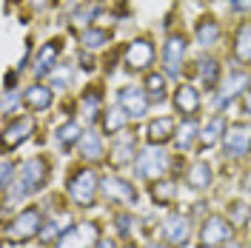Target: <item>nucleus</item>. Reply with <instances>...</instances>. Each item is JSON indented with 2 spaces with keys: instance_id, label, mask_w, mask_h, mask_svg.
I'll list each match as a JSON object with an SVG mask.
<instances>
[{
  "instance_id": "nucleus-1",
  "label": "nucleus",
  "mask_w": 251,
  "mask_h": 248,
  "mask_svg": "<svg viewBox=\"0 0 251 248\" xmlns=\"http://www.w3.org/2000/svg\"><path fill=\"white\" fill-rule=\"evenodd\" d=\"M46 183H49V163L43 157H31V160H26V163L17 169L15 188L3 191V200H6V205H12L17 197H29V194L43 191Z\"/></svg>"
},
{
  "instance_id": "nucleus-2",
  "label": "nucleus",
  "mask_w": 251,
  "mask_h": 248,
  "mask_svg": "<svg viewBox=\"0 0 251 248\" xmlns=\"http://www.w3.org/2000/svg\"><path fill=\"white\" fill-rule=\"evenodd\" d=\"M43 225H46V220H43V214H40V208L31 205V208H26V211H20V214L3 228V240L12 243V246H15V243H29L31 237H40Z\"/></svg>"
},
{
  "instance_id": "nucleus-3",
  "label": "nucleus",
  "mask_w": 251,
  "mask_h": 248,
  "mask_svg": "<svg viewBox=\"0 0 251 248\" xmlns=\"http://www.w3.org/2000/svg\"><path fill=\"white\" fill-rule=\"evenodd\" d=\"M97 191H100V177L94 174L92 169H80L72 174V180H69V186H66V194H69V200L80 205V208H89L94 205L97 200Z\"/></svg>"
},
{
  "instance_id": "nucleus-4",
  "label": "nucleus",
  "mask_w": 251,
  "mask_h": 248,
  "mask_svg": "<svg viewBox=\"0 0 251 248\" xmlns=\"http://www.w3.org/2000/svg\"><path fill=\"white\" fill-rule=\"evenodd\" d=\"M169 171V154L160 149V146H146L137 151V160H134V174L140 180H163V174Z\"/></svg>"
},
{
  "instance_id": "nucleus-5",
  "label": "nucleus",
  "mask_w": 251,
  "mask_h": 248,
  "mask_svg": "<svg viewBox=\"0 0 251 248\" xmlns=\"http://www.w3.org/2000/svg\"><path fill=\"white\" fill-rule=\"evenodd\" d=\"M234 237V223L223 214H211L200 225V248H220Z\"/></svg>"
},
{
  "instance_id": "nucleus-6",
  "label": "nucleus",
  "mask_w": 251,
  "mask_h": 248,
  "mask_svg": "<svg viewBox=\"0 0 251 248\" xmlns=\"http://www.w3.org/2000/svg\"><path fill=\"white\" fill-rule=\"evenodd\" d=\"M97 243H100V225L97 223H75L54 243V248H94Z\"/></svg>"
},
{
  "instance_id": "nucleus-7",
  "label": "nucleus",
  "mask_w": 251,
  "mask_h": 248,
  "mask_svg": "<svg viewBox=\"0 0 251 248\" xmlns=\"http://www.w3.org/2000/svg\"><path fill=\"white\" fill-rule=\"evenodd\" d=\"M186 37L183 34H169L163 43V72L166 77H180L183 60H186Z\"/></svg>"
},
{
  "instance_id": "nucleus-8",
  "label": "nucleus",
  "mask_w": 251,
  "mask_h": 248,
  "mask_svg": "<svg viewBox=\"0 0 251 248\" xmlns=\"http://www.w3.org/2000/svg\"><path fill=\"white\" fill-rule=\"evenodd\" d=\"M223 151L228 157H246L251 151V125L246 123H231L228 125V131H226V137H223Z\"/></svg>"
},
{
  "instance_id": "nucleus-9",
  "label": "nucleus",
  "mask_w": 251,
  "mask_h": 248,
  "mask_svg": "<svg viewBox=\"0 0 251 248\" xmlns=\"http://www.w3.org/2000/svg\"><path fill=\"white\" fill-rule=\"evenodd\" d=\"M249 86H251V74H249V72H231V74L226 77V83L220 86L217 97H214V106H217L220 111L228 109L237 97L249 89Z\"/></svg>"
},
{
  "instance_id": "nucleus-10",
  "label": "nucleus",
  "mask_w": 251,
  "mask_h": 248,
  "mask_svg": "<svg viewBox=\"0 0 251 248\" xmlns=\"http://www.w3.org/2000/svg\"><path fill=\"white\" fill-rule=\"evenodd\" d=\"M123 60H126V69L128 72H146L151 60H154V46H151V40H146V37H137V40H131L123 51Z\"/></svg>"
},
{
  "instance_id": "nucleus-11",
  "label": "nucleus",
  "mask_w": 251,
  "mask_h": 248,
  "mask_svg": "<svg viewBox=\"0 0 251 248\" xmlns=\"http://www.w3.org/2000/svg\"><path fill=\"white\" fill-rule=\"evenodd\" d=\"M100 191L109 202H123V205H137V188L123 177H103L100 180Z\"/></svg>"
},
{
  "instance_id": "nucleus-12",
  "label": "nucleus",
  "mask_w": 251,
  "mask_h": 248,
  "mask_svg": "<svg viewBox=\"0 0 251 248\" xmlns=\"http://www.w3.org/2000/svg\"><path fill=\"white\" fill-rule=\"evenodd\" d=\"M117 100H120V109L128 114V120H140L146 117V111H149V94L146 89H134V86H123L120 94H117Z\"/></svg>"
},
{
  "instance_id": "nucleus-13",
  "label": "nucleus",
  "mask_w": 251,
  "mask_h": 248,
  "mask_svg": "<svg viewBox=\"0 0 251 248\" xmlns=\"http://www.w3.org/2000/svg\"><path fill=\"white\" fill-rule=\"evenodd\" d=\"M163 234H166V240H169V246L174 248H186L188 240H191V220L186 214H180V211H172L166 223H163Z\"/></svg>"
},
{
  "instance_id": "nucleus-14",
  "label": "nucleus",
  "mask_w": 251,
  "mask_h": 248,
  "mask_svg": "<svg viewBox=\"0 0 251 248\" xmlns=\"http://www.w3.org/2000/svg\"><path fill=\"white\" fill-rule=\"evenodd\" d=\"M31 131H34V123H31L29 117H15V120H9L6 128H3V151H12L20 143H26Z\"/></svg>"
},
{
  "instance_id": "nucleus-15",
  "label": "nucleus",
  "mask_w": 251,
  "mask_h": 248,
  "mask_svg": "<svg viewBox=\"0 0 251 248\" xmlns=\"http://www.w3.org/2000/svg\"><path fill=\"white\" fill-rule=\"evenodd\" d=\"M174 109L180 111L183 117H194L200 111V89H194L188 83H180L174 89Z\"/></svg>"
},
{
  "instance_id": "nucleus-16",
  "label": "nucleus",
  "mask_w": 251,
  "mask_h": 248,
  "mask_svg": "<svg viewBox=\"0 0 251 248\" xmlns=\"http://www.w3.org/2000/svg\"><path fill=\"white\" fill-rule=\"evenodd\" d=\"M57 57H60V40H49L40 46L37 57H34V74L37 77H46L57 69Z\"/></svg>"
},
{
  "instance_id": "nucleus-17",
  "label": "nucleus",
  "mask_w": 251,
  "mask_h": 248,
  "mask_svg": "<svg viewBox=\"0 0 251 248\" xmlns=\"http://www.w3.org/2000/svg\"><path fill=\"white\" fill-rule=\"evenodd\" d=\"M174 134H177V125H174L172 117H157V120H151L149 128H146V137H149L151 146H163V143L174 140Z\"/></svg>"
},
{
  "instance_id": "nucleus-18",
  "label": "nucleus",
  "mask_w": 251,
  "mask_h": 248,
  "mask_svg": "<svg viewBox=\"0 0 251 248\" xmlns=\"http://www.w3.org/2000/svg\"><path fill=\"white\" fill-rule=\"evenodd\" d=\"M51 100H54L51 86H40V83H31L29 89H26V94H23V103L31 111H46L51 106Z\"/></svg>"
},
{
  "instance_id": "nucleus-19",
  "label": "nucleus",
  "mask_w": 251,
  "mask_h": 248,
  "mask_svg": "<svg viewBox=\"0 0 251 248\" xmlns=\"http://www.w3.org/2000/svg\"><path fill=\"white\" fill-rule=\"evenodd\" d=\"M131 157H134V137L123 134V137H117L114 143H111L109 163L114 166V169H123V166H128V163H131Z\"/></svg>"
},
{
  "instance_id": "nucleus-20",
  "label": "nucleus",
  "mask_w": 251,
  "mask_h": 248,
  "mask_svg": "<svg viewBox=\"0 0 251 248\" xmlns=\"http://www.w3.org/2000/svg\"><path fill=\"white\" fill-rule=\"evenodd\" d=\"M234 57L243 66H251V20H243L234 34Z\"/></svg>"
},
{
  "instance_id": "nucleus-21",
  "label": "nucleus",
  "mask_w": 251,
  "mask_h": 248,
  "mask_svg": "<svg viewBox=\"0 0 251 248\" xmlns=\"http://www.w3.org/2000/svg\"><path fill=\"white\" fill-rule=\"evenodd\" d=\"M226 131H228V125H226V117H223V114H214V117L205 123V128L200 131V146H203V149H211V146H217L220 140L226 137Z\"/></svg>"
},
{
  "instance_id": "nucleus-22",
  "label": "nucleus",
  "mask_w": 251,
  "mask_h": 248,
  "mask_svg": "<svg viewBox=\"0 0 251 248\" xmlns=\"http://www.w3.org/2000/svg\"><path fill=\"white\" fill-rule=\"evenodd\" d=\"M194 140H200V125L194 117H186L180 128H177V134H174V146L180 149V151H188L191 146H194Z\"/></svg>"
},
{
  "instance_id": "nucleus-23",
  "label": "nucleus",
  "mask_w": 251,
  "mask_h": 248,
  "mask_svg": "<svg viewBox=\"0 0 251 248\" xmlns=\"http://www.w3.org/2000/svg\"><path fill=\"white\" fill-rule=\"evenodd\" d=\"M186 183H188V188H194V191L208 188L211 186V166L203 163V160L191 163V169H188V174H186Z\"/></svg>"
},
{
  "instance_id": "nucleus-24",
  "label": "nucleus",
  "mask_w": 251,
  "mask_h": 248,
  "mask_svg": "<svg viewBox=\"0 0 251 248\" xmlns=\"http://www.w3.org/2000/svg\"><path fill=\"white\" fill-rule=\"evenodd\" d=\"M194 37H197V43L200 46H214L220 40V23L214 17H203V20H197V26H194Z\"/></svg>"
},
{
  "instance_id": "nucleus-25",
  "label": "nucleus",
  "mask_w": 251,
  "mask_h": 248,
  "mask_svg": "<svg viewBox=\"0 0 251 248\" xmlns=\"http://www.w3.org/2000/svg\"><path fill=\"white\" fill-rule=\"evenodd\" d=\"M80 140H83V128H80L75 120H66V123L57 128V146H60L63 151H69V149L80 146Z\"/></svg>"
},
{
  "instance_id": "nucleus-26",
  "label": "nucleus",
  "mask_w": 251,
  "mask_h": 248,
  "mask_svg": "<svg viewBox=\"0 0 251 248\" xmlns=\"http://www.w3.org/2000/svg\"><path fill=\"white\" fill-rule=\"evenodd\" d=\"M197 77L203 80V89H214L217 86V77H220V63L214 57H200L197 60Z\"/></svg>"
},
{
  "instance_id": "nucleus-27",
  "label": "nucleus",
  "mask_w": 251,
  "mask_h": 248,
  "mask_svg": "<svg viewBox=\"0 0 251 248\" xmlns=\"http://www.w3.org/2000/svg\"><path fill=\"white\" fill-rule=\"evenodd\" d=\"M66 225H69V214H57V217L46 220V225H43V231H40V240H43V243H57L63 234L69 231Z\"/></svg>"
},
{
  "instance_id": "nucleus-28",
  "label": "nucleus",
  "mask_w": 251,
  "mask_h": 248,
  "mask_svg": "<svg viewBox=\"0 0 251 248\" xmlns=\"http://www.w3.org/2000/svg\"><path fill=\"white\" fill-rule=\"evenodd\" d=\"M80 43H83V49H89V51L103 49L106 43H111V31L109 29H97V26H89V29L80 34Z\"/></svg>"
},
{
  "instance_id": "nucleus-29",
  "label": "nucleus",
  "mask_w": 251,
  "mask_h": 248,
  "mask_svg": "<svg viewBox=\"0 0 251 248\" xmlns=\"http://www.w3.org/2000/svg\"><path fill=\"white\" fill-rule=\"evenodd\" d=\"M146 94L151 103H163L169 92H166V74H157V72H149L146 74Z\"/></svg>"
},
{
  "instance_id": "nucleus-30",
  "label": "nucleus",
  "mask_w": 251,
  "mask_h": 248,
  "mask_svg": "<svg viewBox=\"0 0 251 248\" xmlns=\"http://www.w3.org/2000/svg\"><path fill=\"white\" fill-rule=\"evenodd\" d=\"M80 154L86 160H103V140L97 137L94 131H86L80 140Z\"/></svg>"
},
{
  "instance_id": "nucleus-31",
  "label": "nucleus",
  "mask_w": 251,
  "mask_h": 248,
  "mask_svg": "<svg viewBox=\"0 0 251 248\" xmlns=\"http://www.w3.org/2000/svg\"><path fill=\"white\" fill-rule=\"evenodd\" d=\"M174 194H177V183L174 180H157L154 186H151V197H154L157 205L174 202Z\"/></svg>"
},
{
  "instance_id": "nucleus-32",
  "label": "nucleus",
  "mask_w": 251,
  "mask_h": 248,
  "mask_svg": "<svg viewBox=\"0 0 251 248\" xmlns=\"http://www.w3.org/2000/svg\"><path fill=\"white\" fill-rule=\"evenodd\" d=\"M128 123V114L123 109H109L103 114V128H106V134H120Z\"/></svg>"
},
{
  "instance_id": "nucleus-33",
  "label": "nucleus",
  "mask_w": 251,
  "mask_h": 248,
  "mask_svg": "<svg viewBox=\"0 0 251 248\" xmlns=\"http://www.w3.org/2000/svg\"><path fill=\"white\" fill-rule=\"evenodd\" d=\"M20 106V92H3V117L12 120V114Z\"/></svg>"
},
{
  "instance_id": "nucleus-34",
  "label": "nucleus",
  "mask_w": 251,
  "mask_h": 248,
  "mask_svg": "<svg viewBox=\"0 0 251 248\" xmlns=\"http://www.w3.org/2000/svg\"><path fill=\"white\" fill-rule=\"evenodd\" d=\"M72 83V66H60L51 72V89H63Z\"/></svg>"
},
{
  "instance_id": "nucleus-35",
  "label": "nucleus",
  "mask_w": 251,
  "mask_h": 248,
  "mask_svg": "<svg viewBox=\"0 0 251 248\" xmlns=\"http://www.w3.org/2000/svg\"><path fill=\"white\" fill-rule=\"evenodd\" d=\"M83 109H86V114H89V120L97 117V109H100V92H97V89H92V92L83 97Z\"/></svg>"
},
{
  "instance_id": "nucleus-36",
  "label": "nucleus",
  "mask_w": 251,
  "mask_h": 248,
  "mask_svg": "<svg viewBox=\"0 0 251 248\" xmlns=\"http://www.w3.org/2000/svg\"><path fill=\"white\" fill-rule=\"evenodd\" d=\"M97 15V6H89V3H83L80 9H75V15H72V20L75 23H92V17Z\"/></svg>"
},
{
  "instance_id": "nucleus-37",
  "label": "nucleus",
  "mask_w": 251,
  "mask_h": 248,
  "mask_svg": "<svg viewBox=\"0 0 251 248\" xmlns=\"http://www.w3.org/2000/svg\"><path fill=\"white\" fill-rule=\"evenodd\" d=\"M114 223H117V234H120V237H128V234H131V225H134V217H131V214H117Z\"/></svg>"
},
{
  "instance_id": "nucleus-38",
  "label": "nucleus",
  "mask_w": 251,
  "mask_h": 248,
  "mask_svg": "<svg viewBox=\"0 0 251 248\" xmlns=\"http://www.w3.org/2000/svg\"><path fill=\"white\" fill-rule=\"evenodd\" d=\"M12 171H15V166H12L9 160H3V180H0V188H3V191H9L12 183H15V180H12Z\"/></svg>"
},
{
  "instance_id": "nucleus-39",
  "label": "nucleus",
  "mask_w": 251,
  "mask_h": 248,
  "mask_svg": "<svg viewBox=\"0 0 251 248\" xmlns=\"http://www.w3.org/2000/svg\"><path fill=\"white\" fill-rule=\"evenodd\" d=\"M228 3H231L234 12H249L251 9V0H228Z\"/></svg>"
},
{
  "instance_id": "nucleus-40",
  "label": "nucleus",
  "mask_w": 251,
  "mask_h": 248,
  "mask_svg": "<svg viewBox=\"0 0 251 248\" xmlns=\"http://www.w3.org/2000/svg\"><path fill=\"white\" fill-rule=\"evenodd\" d=\"M80 63H83V66H80L83 72H92V69H94V60H92V54H89V57L83 54V57H80Z\"/></svg>"
},
{
  "instance_id": "nucleus-41",
  "label": "nucleus",
  "mask_w": 251,
  "mask_h": 248,
  "mask_svg": "<svg viewBox=\"0 0 251 248\" xmlns=\"http://www.w3.org/2000/svg\"><path fill=\"white\" fill-rule=\"evenodd\" d=\"M243 111H246V114H251V89H249V94L243 97Z\"/></svg>"
},
{
  "instance_id": "nucleus-42",
  "label": "nucleus",
  "mask_w": 251,
  "mask_h": 248,
  "mask_svg": "<svg viewBox=\"0 0 251 248\" xmlns=\"http://www.w3.org/2000/svg\"><path fill=\"white\" fill-rule=\"evenodd\" d=\"M94 248H117V246H114L111 240H100V243H97V246H94Z\"/></svg>"
},
{
  "instance_id": "nucleus-43",
  "label": "nucleus",
  "mask_w": 251,
  "mask_h": 248,
  "mask_svg": "<svg viewBox=\"0 0 251 248\" xmlns=\"http://www.w3.org/2000/svg\"><path fill=\"white\" fill-rule=\"evenodd\" d=\"M149 248H169V246H157V243H151V246H149Z\"/></svg>"
},
{
  "instance_id": "nucleus-44",
  "label": "nucleus",
  "mask_w": 251,
  "mask_h": 248,
  "mask_svg": "<svg viewBox=\"0 0 251 248\" xmlns=\"http://www.w3.org/2000/svg\"><path fill=\"white\" fill-rule=\"evenodd\" d=\"M226 248H240V246H234V243H228V246H226Z\"/></svg>"
},
{
  "instance_id": "nucleus-45",
  "label": "nucleus",
  "mask_w": 251,
  "mask_h": 248,
  "mask_svg": "<svg viewBox=\"0 0 251 248\" xmlns=\"http://www.w3.org/2000/svg\"><path fill=\"white\" fill-rule=\"evenodd\" d=\"M249 248H251V240H249Z\"/></svg>"
},
{
  "instance_id": "nucleus-46",
  "label": "nucleus",
  "mask_w": 251,
  "mask_h": 248,
  "mask_svg": "<svg viewBox=\"0 0 251 248\" xmlns=\"http://www.w3.org/2000/svg\"><path fill=\"white\" fill-rule=\"evenodd\" d=\"M128 248H134V246H128Z\"/></svg>"
}]
</instances>
